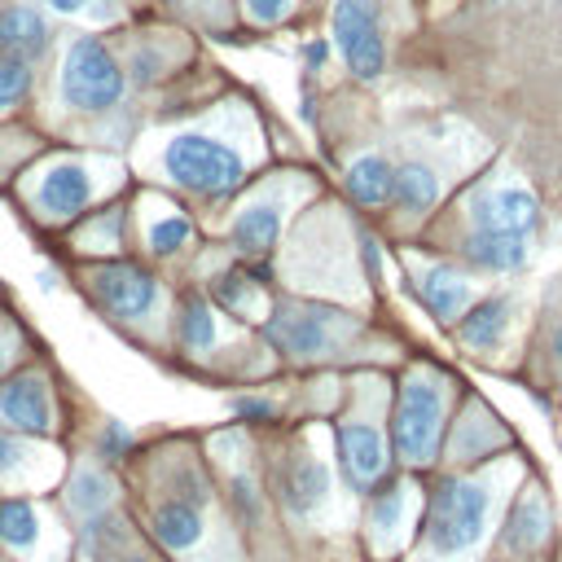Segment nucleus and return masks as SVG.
<instances>
[{"label":"nucleus","mask_w":562,"mask_h":562,"mask_svg":"<svg viewBox=\"0 0 562 562\" xmlns=\"http://www.w3.org/2000/svg\"><path fill=\"white\" fill-rule=\"evenodd\" d=\"M176 334H180V347H184V351H206V347H215V312H211V303L198 299V294H189V299L180 303Z\"/></svg>","instance_id":"nucleus-27"},{"label":"nucleus","mask_w":562,"mask_h":562,"mask_svg":"<svg viewBox=\"0 0 562 562\" xmlns=\"http://www.w3.org/2000/svg\"><path fill=\"white\" fill-rule=\"evenodd\" d=\"M97 452H101V461H123V457L132 452V430H127L123 422H105Z\"/></svg>","instance_id":"nucleus-30"},{"label":"nucleus","mask_w":562,"mask_h":562,"mask_svg":"<svg viewBox=\"0 0 562 562\" xmlns=\"http://www.w3.org/2000/svg\"><path fill=\"white\" fill-rule=\"evenodd\" d=\"M268 342L277 351H285L290 360H316V356H329L338 351L351 334H356V321L334 312V307H312V303H285L268 316Z\"/></svg>","instance_id":"nucleus-8"},{"label":"nucleus","mask_w":562,"mask_h":562,"mask_svg":"<svg viewBox=\"0 0 562 562\" xmlns=\"http://www.w3.org/2000/svg\"><path fill=\"white\" fill-rule=\"evenodd\" d=\"M61 479V457L44 439H26L0 426V496H35Z\"/></svg>","instance_id":"nucleus-13"},{"label":"nucleus","mask_w":562,"mask_h":562,"mask_svg":"<svg viewBox=\"0 0 562 562\" xmlns=\"http://www.w3.org/2000/svg\"><path fill=\"white\" fill-rule=\"evenodd\" d=\"M448 430V386L430 369H408L391 400V457L408 470H426L439 461Z\"/></svg>","instance_id":"nucleus-2"},{"label":"nucleus","mask_w":562,"mask_h":562,"mask_svg":"<svg viewBox=\"0 0 562 562\" xmlns=\"http://www.w3.org/2000/svg\"><path fill=\"white\" fill-rule=\"evenodd\" d=\"M435 198H439V176H435L426 162H404V167H395V198H391V202H400L404 211L422 215V211L435 206Z\"/></svg>","instance_id":"nucleus-25"},{"label":"nucleus","mask_w":562,"mask_h":562,"mask_svg":"<svg viewBox=\"0 0 562 562\" xmlns=\"http://www.w3.org/2000/svg\"><path fill=\"white\" fill-rule=\"evenodd\" d=\"M233 413L241 417V422H272V404L268 400H233Z\"/></svg>","instance_id":"nucleus-33"},{"label":"nucleus","mask_w":562,"mask_h":562,"mask_svg":"<svg viewBox=\"0 0 562 562\" xmlns=\"http://www.w3.org/2000/svg\"><path fill=\"white\" fill-rule=\"evenodd\" d=\"M26 92H31V61L0 57V114H4V110H13Z\"/></svg>","instance_id":"nucleus-29"},{"label":"nucleus","mask_w":562,"mask_h":562,"mask_svg":"<svg viewBox=\"0 0 562 562\" xmlns=\"http://www.w3.org/2000/svg\"><path fill=\"white\" fill-rule=\"evenodd\" d=\"M13 347H18V338L4 329V334H0V378H4V369H9V360H13Z\"/></svg>","instance_id":"nucleus-35"},{"label":"nucleus","mask_w":562,"mask_h":562,"mask_svg":"<svg viewBox=\"0 0 562 562\" xmlns=\"http://www.w3.org/2000/svg\"><path fill=\"white\" fill-rule=\"evenodd\" d=\"M0 426L26 439H53L57 430V404L40 373H18L0 386Z\"/></svg>","instance_id":"nucleus-14"},{"label":"nucleus","mask_w":562,"mask_h":562,"mask_svg":"<svg viewBox=\"0 0 562 562\" xmlns=\"http://www.w3.org/2000/svg\"><path fill=\"white\" fill-rule=\"evenodd\" d=\"M426 492L413 479H386L364 496V544L378 562L400 558L422 527Z\"/></svg>","instance_id":"nucleus-6"},{"label":"nucleus","mask_w":562,"mask_h":562,"mask_svg":"<svg viewBox=\"0 0 562 562\" xmlns=\"http://www.w3.org/2000/svg\"><path fill=\"white\" fill-rule=\"evenodd\" d=\"M211 299H215L224 312H233V316H250V312H255V299H259V285H255L246 272L228 268V272H215V277H211Z\"/></svg>","instance_id":"nucleus-28"},{"label":"nucleus","mask_w":562,"mask_h":562,"mask_svg":"<svg viewBox=\"0 0 562 562\" xmlns=\"http://www.w3.org/2000/svg\"><path fill=\"white\" fill-rule=\"evenodd\" d=\"M61 101L79 114H105L110 105L123 101L127 75L119 66V57L97 40V35H79L70 40L66 57H61Z\"/></svg>","instance_id":"nucleus-5"},{"label":"nucleus","mask_w":562,"mask_h":562,"mask_svg":"<svg viewBox=\"0 0 562 562\" xmlns=\"http://www.w3.org/2000/svg\"><path fill=\"white\" fill-rule=\"evenodd\" d=\"M281 220H285V206L281 198H255L237 211V220L228 224V241L233 250L241 255H268L281 237Z\"/></svg>","instance_id":"nucleus-18"},{"label":"nucleus","mask_w":562,"mask_h":562,"mask_svg":"<svg viewBox=\"0 0 562 562\" xmlns=\"http://www.w3.org/2000/svg\"><path fill=\"white\" fill-rule=\"evenodd\" d=\"M347 193L360 206H386L395 198V167L382 154H360L347 167Z\"/></svg>","instance_id":"nucleus-24"},{"label":"nucleus","mask_w":562,"mask_h":562,"mask_svg":"<svg viewBox=\"0 0 562 562\" xmlns=\"http://www.w3.org/2000/svg\"><path fill=\"white\" fill-rule=\"evenodd\" d=\"M334 44L342 61L360 75L373 79L386 66V44H382V0H338L334 4Z\"/></svg>","instance_id":"nucleus-12"},{"label":"nucleus","mask_w":562,"mask_h":562,"mask_svg":"<svg viewBox=\"0 0 562 562\" xmlns=\"http://www.w3.org/2000/svg\"><path fill=\"white\" fill-rule=\"evenodd\" d=\"M48 48V26L31 4H9L0 13V57L31 61Z\"/></svg>","instance_id":"nucleus-22"},{"label":"nucleus","mask_w":562,"mask_h":562,"mask_svg":"<svg viewBox=\"0 0 562 562\" xmlns=\"http://www.w3.org/2000/svg\"><path fill=\"white\" fill-rule=\"evenodd\" d=\"M338 474L356 496L391 479V439L369 413H347L338 422Z\"/></svg>","instance_id":"nucleus-11"},{"label":"nucleus","mask_w":562,"mask_h":562,"mask_svg":"<svg viewBox=\"0 0 562 562\" xmlns=\"http://www.w3.org/2000/svg\"><path fill=\"white\" fill-rule=\"evenodd\" d=\"M527 255L531 246L522 233H470L465 237V259L483 272H522Z\"/></svg>","instance_id":"nucleus-21"},{"label":"nucleus","mask_w":562,"mask_h":562,"mask_svg":"<svg viewBox=\"0 0 562 562\" xmlns=\"http://www.w3.org/2000/svg\"><path fill=\"white\" fill-rule=\"evenodd\" d=\"M241 4H246V18L255 26H272V22H281L290 13V0H241Z\"/></svg>","instance_id":"nucleus-31"},{"label":"nucleus","mask_w":562,"mask_h":562,"mask_svg":"<svg viewBox=\"0 0 562 562\" xmlns=\"http://www.w3.org/2000/svg\"><path fill=\"white\" fill-rule=\"evenodd\" d=\"M553 536H558V527H553L549 496L536 483H522L509 496V505H505V514L496 522L492 544H496L501 562H540L553 549Z\"/></svg>","instance_id":"nucleus-9"},{"label":"nucleus","mask_w":562,"mask_h":562,"mask_svg":"<svg viewBox=\"0 0 562 562\" xmlns=\"http://www.w3.org/2000/svg\"><path fill=\"white\" fill-rule=\"evenodd\" d=\"M474 233H531L540 224V202L522 184H496L470 202Z\"/></svg>","instance_id":"nucleus-17"},{"label":"nucleus","mask_w":562,"mask_h":562,"mask_svg":"<svg viewBox=\"0 0 562 562\" xmlns=\"http://www.w3.org/2000/svg\"><path fill=\"white\" fill-rule=\"evenodd\" d=\"M97 198V176H92V162L83 158H57L40 171V184H35V211L53 224L61 220H75L88 202Z\"/></svg>","instance_id":"nucleus-15"},{"label":"nucleus","mask_w":562,"mask_h":562,"mask_svg":"<svg viewBox=\"0 0 562 562\" xmlns=\"http://www.w3.org/2000/svg\"><path fill=\"white\" fill-rule=\"evenodd\" d=\"M334 501V470L329 461L299 443L294 452H285V461L277 465V505L294 527H312Z\"/></svg>","instance_id":"nucleus-10"},{"label":"nucleus","mask_w":562,"mask_h":562,"mask_svg":"<svg viewBox=\"0 0 562 562\" xmlns=\"http://www.w3.org/2000/svg\"><path fill=\"white\" fill-rule=\"evenodd\" d=\"M88 281H92V294L101 299V307L123 321L149 316L158 303V281L136 263H101L88 272Z\"/></svg>","instance_id":"nucleus-16"},{"label":"nucleus","mask_w":562,"mask_h":562,"mask_svg":"<svg viewBox=\"0 0 562 562\" xmlns=\"http://www.w3.org/2000/svg\"><path fill=\"white\" fill-rule=\"evenodd\" d=\"M417 294H422V303L430 307V316H439V321H461V312H465L470 299H474V285H470V277L457 272L452 263H426V268L417 272Z\"/></svg>","instance_id":"nucleus-19"},{"label":"nucleus","mask_w":562,"mask_h":562,"mask_svg":"<svg viewBox=\"0 0 562 562\" xmlns=\"http://www.w3.org/2000/svg\"><path fill=\"white\" fill-rule=\"evenodd\" d=\"M53 13H92V18H110L114 4L110 0H44Z\"/></svg>","instance_id":"nucleus-32"},{"label":"nucleus","mask_w":562,"mask_h":562,"mask_svg":"<svg viewBox=\"0 0 562 562\" xmlns=\"http://www.w3.org/2000/svg\"><path fill=\"white\" fill-rule=\"evenodd\" d=\"M211 487L206 483H193L189 474L167 492V496H154L149 509H145V531L149 540L167 553V558H198L211 540Z\"/></svg>","instance_id":"nucleus-4"},{"label":"nucleus","mask_w":562,"mask_h":562,"mask_svg":"<svg viewBox=\"0 0 562 562\" xmlns=\"http://www.w3.org/2000/svg\"><path fill=\"white\" fill-rule=\"evenodd\" d=\"M549 356H553V364H558V373H562V316H558L553 329H549Z\"/></svg>","instance_id":"nucleus-34"},{"label":"nucleus","mask_w":562,"mask_h":562,"mask_svg":"<svg viewBox=\"0 0 562 562\" xmlns=\"http://www.w3.org/2000/svg\"><path fill=\"white\" fill-rule=\"evenodd\" d=\"M114 496H119V483L101 465H75V474L66 483V514L79 518V527H83V522L110 514Z\"/></svg>","instance_id":"nucleus-20"},{"label":"nucleus","mask_w":562,"mask_h":562,"mask_svg":"<svg viewBox=\"0 0 562 562\" xmlns=\"http://www.w3.org/2000/svg\"><path fill=\"white\" fill-rule=\"evenodd\" d=\"M162 171L198 198H220L246 180V154L206 132H180L162 149Z\"/></svg>","instance_id":"nucleus-3"},{"label":"nucleus","mask_w":562,"mask_h":562,"mask_svg":"<svg viewBox=\"0 0 562 562\" xmlns=\"http://www.w3.org/2000/svg\"><path fill=\"white\" fill-rule=\"evenodd\" d=\"M509 312H514V299L509 294H492V299H479L461 312V342L474 347V351H487L505 338L509 329Z\"/></svg>","instance_id":"nucleus-23"},{"label":"nucleus","mask_w":562,"mask_h":562,"mask_svg":"<svg viewBox=\"0 0 562 562\" xmlns=\"http://www.w3.org/2000/svg\"><path fill=\"white\" fill-rule=\"evenodd\" d=\"M189 237H193V224H189L180 211H171V206H158V215H154L149 228H145V246H149V255H158V259H171L176 250H184Z\"/></svg>","instance_id":"nucleus-26"},{"label":"nucleus","mask_w":562,"mask_h":562,"mask_svg":"<svg viewBox=\"0 0 562 562\" xmlns=\"http://www.w3.org/2000/svg\"><path fill=\"white\" fill-rule=\"evenodd\" d=\"M514 470L501 465H474L443 474L426 492L422 527H417V562H479L483 549L496 536V522L509 505Z\"/></svg>","instance_id":"nucleus-1"},{"label":"nucleus","mask_w":562,"mask_h":562,"mask_svg":"<svg viewBox=\"0 0 562 562\" xmlns=\"http://www.w3.org/2000/svg\"><path fill=\"white\" fill-rule=\"evenodd\" d=\"M0 553L9 562H66L70 536L35 496H0Z\"/></svg>","instance_id":"nucleus-7"}]
</instances>
